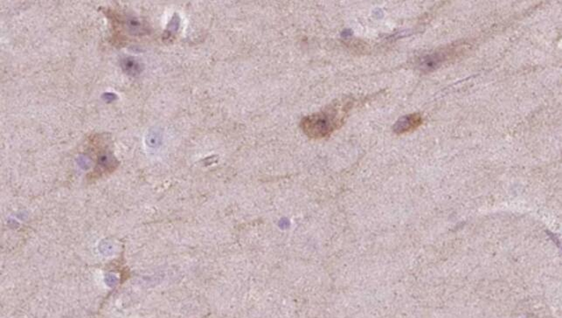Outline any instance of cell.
Returning <instances> with one entry per match:
<instances>
[{"label": "cell", "mask_w": 562, "mask_h": 318, "mask_svg": "<svg viewBox=\"0 0 562 318\" xmlns=\"http://www.w3.org/2000/svg\"><path fill=\"white\" fill-rule=\"evenodd\" d=\"M103 98L108 103H111V102L117 99V95L115 94H112V93H107V94H103Z\"/></svg>", "instance_id": "cell-6"}, {"label": "cell", "mask_w": 562, "mask_h": 318, "mask_svg": "<svg viewBox=\"0 0 562 318\" xmlns=\"http://www.w3.org/2000/svg\"><path fill=\"white\" fill-rule=\"evenodd\" d=\"M121 67L124 73L130 76H138L143 71L141 62L134 57H126L122 59Z\"/></svg>", "instance_id": "cell-3"}, {"label": "cell", "mask_w": 562, "mask_h": 318, "mask_svg": "<svg viewBox=\"0 0 562 318\" xmlns=\"http://www.w3.org/2000/svg\"><path fill=\"white\" fill-rule=\"evenodd\" d=\"M179 27H180V18L175 15L173 18H172V19H171V23L169 25V27H168L166 33H169V34L171 35L172 33H176L178 29H179Z\"/></svg>", "instance_id": "cell-5"}, {"label": "cell", "mask_w": 562, "mask_h": 318, "mask_svg": "<svg viewBox=\"0 0 562 318\" xmlns=\"http://www.w3.org/2000/svg\"><path fill=\"white\" fill-rule=\"evenodd\" d=\"M422 124V118L420 114H411L405 115L398 120L394 126V130L396 134L401 135L404 133L410 132L417 129Z\"/></svg>", "instance_id": "cell-2"}, {"label": "cell", "mask_w": 562, "mask_h": 318, "mask_svg": "<svg viewBox=\"0 0 562 318\" xmlns=\"http://www.w3.org/2000/svg\"><path fill=\"white\" fill-rule=\"evenodd\" d=\"M347 111V104L341 108L333 107L303 118L301 127L309 137L324 138L341 126Z\"/></svg>", "instance_id": "cell-1"}, {"label": "cell", "mask_w": 562, "mask_h": 318, "mask_svg": "<svg viewBox=\"0 0 562 318\" xmlns=\"http://www.w3.org/2000/svg\"><path fill=\"white\" fill-rule=\"evenodd\" d=\"M127 27L129 28V31L134 33V34L142 33L144 31L143 25L134 18H130L129 21H127Z\"/></svg>", "instance_id": "cell-4"}]
</instances>
